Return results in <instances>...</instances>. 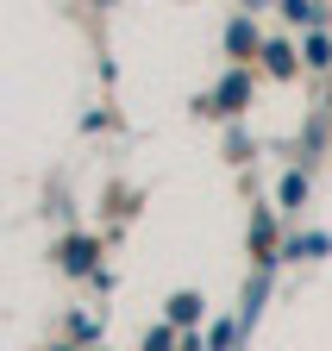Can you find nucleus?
<instances>
[{
  "mask_svg": "<svg viewBox=\"0 0 332 351\" xmlns=\"http://www.w3.org/2000/svg\"><path fill=\"white\" fill-rule=\"evenodd\" d=\"M194 314H201V301H194V295H176V301H170V320H176V326H188Z\"/></svg>",
  "mask_w": 332,
  "mask_h": 351,
  "instance_id": "f257e3e1",
  "label": "nucleus"
},
{
  "mask_svg": "<svg viewBox=\"0 0 332 351\" xmlns=\"http://www.w3.org/2000/svg\"><path fill=\"white\" fill-rule=\"evenodd\" d=\"M301 195H307V176H282V201L301 207Z\"/></svg>",
  "mask_w": 332,
  "mask_h": 351,
  "instance_id": "f03ea898",
  "label": "nucleus"
},
{
  "mask_svg": "<svg viewBox=\"0 0 332 351\" xmlns=\"http://www.w3.org/2000/svg\"><path fill=\"white\" fill-rule=\"evenodd\" d=\"M282 13H288V19H301V25H307V19H320V7H314V0H288Z\"/></svg>",
  "mask_w": 332,
  "mask_h": 351,
  "instance_id": "7ed1b4c3",
  "label": "nucleus"
}]
</instances>
